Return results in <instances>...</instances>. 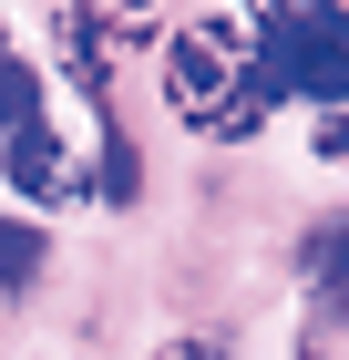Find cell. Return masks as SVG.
<instances>
[{
  "label": "cell",
  "instance_id": "3957f363",
  "mask_svg": "<svg viewBox=\"0 0 349 360\" xmlns=\"http://www.w3.org/2000/svg\"><path fill=\"white\" fill-rule=\"evenodd\" d=\"M0 175H11V186H21L31 206H82V195H93V175H82L72 134H62L52 113H41V124H21V134L0 144Z\"/></svg>",
  "mask_w": 349,
  "mask_h": 360
},
{
  "label": "cell",
  "instance_id": "6da1fadb",
  "mask_svg": "<svg viewBox=\"0 0 349 360\" xmlns=\"http://www.w3.org/2000/svg\"><path fill=\"white\" fill-rule=\"evenodd\" d=\"M164 93L185 113V134L246 144L277 113L268 83H257V21H246V11H195V21L164 41Z\"/></svg>",
  "mask_w": 349,
  "mask_h": 360
},
{
  "label": "cell",
  "instance_id": "277c9868",
  "mask_svg": "<svg viewBox=\"0 0 349 360\" xmlns=\"http://www.w3.org/2000/svg\"><path fill=\"white\" fill-rule=\"evenodd\" d=\"M41 257H52V237H41V226L0 217V288H31V278H41Z\"/></svg>",
  "mask_w": 349,
  "mask_h": 360
},
{
  "label": "cell",
  "instance_id": "7a4b0ae2",
  "mask_svg": "<svg viewBox=\"0 0 349 360\" xmlns=\"http://www.w3.org/2000/svg\"><path fill=\"white\" fill-rule=\"evenodd\" d=\"M257 21V83H268V103H288V93H308V103H339V52H349V21L329 11V0H308V11H246Z\"/></svg>",
  "mask_w": 349,
  "mask_h": 360
},
{
  "label": "cell",
  "instance_id": "5b68a950",
  "mask_svg": "<svg viewBox=\"0 0 349 360\" xmlns=\"http://www.w3.org/2000/svg\"><path fill=\"white\" fill-rule=\"evenodd\" d=\"M154 360H226V350H216V340H164Z\"/></svg>",
  "mask_w": 349,
  "mask_h": 360
}]
</instances>
